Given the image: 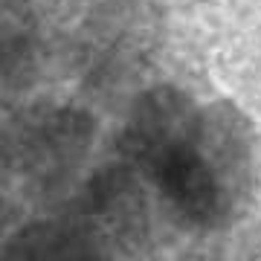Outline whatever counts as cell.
<instances>
[{"label":"cell","instance_id":"7a4b0ae2","mask_svg":"<svg viewBox=\"0 0 261 261\" xmlns=\"http://www.w3.org/2000/svg\"><path fill=\"white\" fill-rule=\"evenodd\" d=\"M15 174L38 197L70 192L96 145V116L73 102H35L12 116Z\"/></svg>","mask_w":261,"mask_h":261},{"label":"cell","instance_id":"277c9868","mask_svg":"<svg viewBox=\"0 0 261 261\" xmlns=\"http://www.w3.org/2000/svg\"><path fill=\"white\" fill-rule=\"evenodd\" d=\"M116 244L82 215H53L18 226L0 261H116Z\"/></svg>","mask_w":261,"mask_h":261},{"label":"cell","instance_id":"3957f363","mask_svg":"<svg viewBox=\"0 0 261 261\" xmlns=\"http://www.w3.org/2000/svg\"><path fill=\"white\" fill-rule=\"evenodd\" d=\"M200 105L177 84H154L128 108L116 137V157L148 177L160 160L186 140L197 122Z\"/></svg>","mask_w":261,"mask_h":261},{"label":"cell","instance_id":"8992f818","mask_svg":"<svg viewBox=\"0 0 261 261\" xmlns=\"http://www.w3.org/2000/svg\"><path fill=\"white\" fill-rule=\"evenodd\" d=\"M15 174V137L12 119H0V180Z\"/></svg>","mask_w":261,"mask_h":261},{"label":"cell","instance_id":"6da1fadb","mask_svg":"<svg viewBox=\"0 0 261 261\" xmlns=\"http://www.w3.org/2000/svg\"><path fill=\"white\" fill-rule=\"evenodd\" d=\"M189 232H224L255 189V130L232 102L200 105L192 134L145 177Z\"/></svg>","mask_w":261,"mask_h":261},{"label":"cell","instance_id":"5b68a950","mask_svg":"<svg viewBox=\"0 0 261 261\" xmlns=\"http://www.w3.org/2000/svg\"><path fill=\"white\" fill-rule=\"evenodd\" d=\"M38 64V29L27 3L0 0V90H18Z\"/></svg>","mask_w":261,"mask_h":261}]
</instances>
